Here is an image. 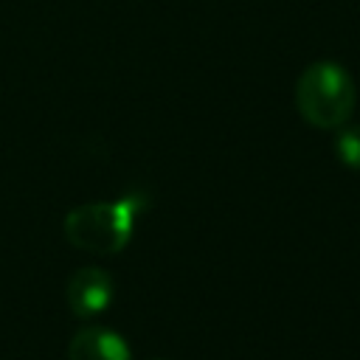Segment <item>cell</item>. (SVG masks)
<instances>
[{
	"mask_svg": "<svg viewBox=\"0 0 360 360\" xmlns=\"http://www.w3.org/2000/svg\"><path fill=\"white\" fill-rule=\"evenodd\" d=\"M143 208L146 197L141 194H127L115 202H84L68 211L62 228L73 248L96 256H110L129 245Z\"/></svg>",
	"mask_w": 360,
	"mask_h": 360,
	"instance_id": "obj_1",
	"label": "cell"
},
{
	"mask_svg": "<svg viewBox=\"0 0 360 360\" xmlns=\"http://www.w3.org/2000/svg\"><path fill=\"white\" fill-rule=\"evenodd\" d=\"M354 79L340 62L318 59L295 82V107L301 118L315 129L343 127L354 112Z\"/></svg>",
	"mask_w": 360,
	"mask_h": 360,
	"instance_id": "obj_2",
	"label": "cell"
},
{
	"mask_svg": "<svg viewBox=\"0 0 360 360\" xmlns=\"http://www.w3.org/2000/svg\"><path fill=\"white\" fill-rule=\"evenodd\" d=\"M65 298L76 318H96L115 301V281L104 267H79L68 278Z\"/></svg>",
	"mask_w": 360,
	"mask_h": 360,
	"instance_id": "obj_3",
	"label": "cell"
},
{
	"mask_svg": "<svg viewBox=\"0 0 360 360\" xmlns=\"http://www.w3.org/2000/svg\"><path fill=\"white\" fill-rule=\"evenodd\" d=\"M68 360H132L129 343L107 326H84L68 343Z\"/></svg>",
	"mask_w": 360,
	"mask_h": 360,
	"instance_id": "obj_4",
	"label": "cell"
},
{
	"mask_svg": "<svg viewBox=\"0 0 360 360\" xmlns=\"http://www.w3.org/2000/svg\"><path fill=\"white\" fill-rule=\"evenodd\" d=\"M335 152H338V160L352 169V172H360V124H343L338 127V135H335Z\"/></svg>",
	"mask_w": 360,
	"mask_h": 360,
	"instance_id": "obj_5",
	"label": "cell"
}]
</instances>
